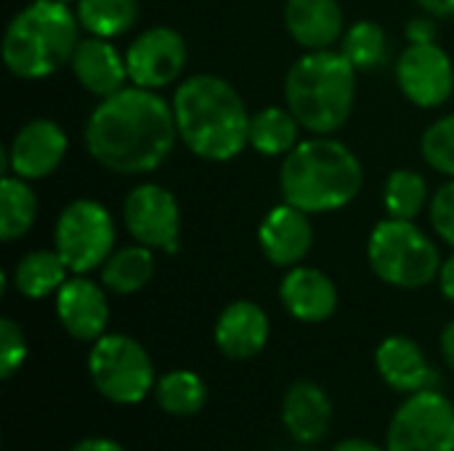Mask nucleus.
I'll return each mask as SVG.
<instances>
[{
	"instance_id": "nucleus-1",
	"label": "nucleus",
	"mask_w": 454,
	"mask_h": 451,
	"mask_svg": "<svg viewBox=\"0 0 454 451\" xmlns=\"http://www.w3.org/2000/svg\"><path fill=\"white\" fill-rule=\"evenodd\" d=\"M88 154L109 173L144 175L173 152L178 128L173 104L157 90L125 85L101 98L82 130Z\"/></svg>"
},
{
	"instance_id": "nucleus-2",
	"label": "nucleus",
	"mask_w": 454,
	"mask_h": 451,
	"mask_svg": "<svg viewBox=\"0 0 454 451\" xmlns=\"http://www.w3.org/2000/svg\"><path fill=\"white\" fill-rule=\"evenodd\" d=\"M178 138L207 162H229L250 146V112L231 82L215 74H192L173 93Z\"/></svg>"
},
{
	"instance_id": "nucleus-3",
	"label": "nucleus",
	"mask_w": 454,
	"mask_h": 451,
	"mask_svg": "<svg viewBox=\"0 0 454 451\" xmlns=\"http://www.w3.org/2000/svg\"><path fill=\"white\" fill-rule=\"evenodd\" d=\"M362 186V162L346 144L330 136L301 141L290 154H285L279 167V191L285 202L309 215L351 205Z\"/></svg>"
},
{
	"instance_id": "nucleus-4",
	"label": "nucleus",
	"mask_w": 454,
	"mask_h": 451,
	"mask_svg": "<svg viewBox=\"0 0 454 451\" xmlns=\"http://www.w3.org/2000/svg\"><path fill=\"white\" fill-rule=\"evenodd\" d=\"M80 19L64 0H32L5 27L3 64L21 80H43L72 61Z\"/></svg>"
},
{
	"instance_id": "nucleus-5",
	"label": "nucleus",
	"mask_w": 454,
	"mask_h": 451,
	"mask_svg": "<svg viewBox=\"0 0 454 451\" xmlns=\"http://www.w3.org/2000/svg\"><path fill=\"white\" fill-rule=\"evenodd\" d=\"M287 109L314 136L335 133L356 101V69L340 51H306L285 77Z\"/></svg>"
},
{
	"instance_id": "nucleus-6",
	"label": "nucleus",
	"mask_w": 454,
	"mask_h": 451,
	"mask_svg": "<svg viewBox=\"0 0 454 451\" xmlns=\"http://www.w3.org/2000/svg\"><path fill=\"white\" fill-rule=\"evenodd\" d=\"M367 260L372 274L399 290H420L439 279L442 255L415 221L386 218L367 239Z\"/></svg>"
},
{
	"instance_id": "nucleus-7",
	"label": "nucleus",
	"mask_w": 454,
	"mask_h": 451,
	"mask_svg": "<svg viewBox=\"0 0 454 451\" xmlns=\"http://www.w3.org/2000/svg\"><path fill=\"white\" fill-rule=\"evenodd\" d=\"M93 388L112 404H138L154 388V367L144 346L128 335H104L88 354Z\"/></svg>"
},
{
	"instance_id": "nucleus-8",
	"label": "nucleus",
	"mask_w": 454,
	"mask_h": 451,
	"mask_svg": "<svg viewBox=\"0 0 454 451\" xmlns=\"http://www.w3.org/2000/svg\"><path fill=\"white\" fill-rule=\"evenodd\" d=\"M114 247V221L96 199L69 202L53 226V250L72 274L101 268Z\"/></svg>"
},
{
	"instance_id": "nucleus-9",
	"label": "nucleus",
	"mask_w": 454,
	"mask_h": 451,
	"mask_svg": "<svg viewBox=\"0 0 454 451\" xmlns=\"http://www.w3.org/2000/svg\"><path fill=\"white\" fill-rule=\"evenodd\" d=\"M388 451H454V404L439 391L410 393L391 417Z\"/></svg>"
},
{
	"instance_id": "nucleus-10",
	"label": "nucleus",
	"mask_w": 454,
	"mask_h": 451,
	"mask_svg": "<svg viewBox=\"0 0 454 451\" xmlns=\"http://www.w3.org/2000/svg\"><path fill=\"white\" fill-rule=\"evenodd\" d=\"M122 218L128 234L152 250L176 253L181 237V207L173 191L160 183H141L136 186L125 205Z\"/></svg>"
},
{
	"instance_id": "nucleus-11",
	"label": "nucleus",
	"mask_w": 454,
	"mask_h": 451,
	"mask_svg": "<svg viewBox=\"0 0 454 451\" xmlns=\"http://www.w3.org/2000/svg\"><path fill=\"white\" fill-rule=\"evenodd\" d=\"M186 61H189V48H186L184 35L162 24L144 29L128 45V53H125L130 85L149 88V90L176 82Z\"/></svg>"
},
{
	"instance_id": "nucleus-12",
	"label": "nucleus",
	"mask_w": 454,
	"mask_h": 451,
	"mask_svg": "<svg viewBox=\"0 0 454 451\" xmlns=\"http://www.w3.org/2000/svg\"><path fill=\"white\" fill-rule=\"evenodd\" d=\"M396 82L415 106H442L454 90L452 58L436 43H410L399 56Z\"/></svg>"
},
{
	"instance_id": "nucleus-13",
	"label": "nucleus",
	"mask_w": 454,
	"mask_h": 451,
	"mask_svg": "<svg viewBox=\"0 0 454 451\" xmlns=\"http://www.w3.org/2000/svg\"><path fill=\"white\" fill-rule=\"evenodd\" d=\"M67 133L53 120H32L13 136L11 146L3 152L5 175L24 181H40L59 170L67 157Z\"/></svg>"
},
{
	"instance_id": "nucleus-14",
	"label": "nucleus",
	"mask_w": 454,
	"mask_h": 451,
	"mask_svg": "<svg viewBox=\"0 0 454 451\" xmlns=\"http://www.w3.org/2000/svg\"><path fill=\"white\" fill-rule=\"evenodd\" d=\"M258 245L271 266H301L314 247V226L309 221V213L287 202L271 207L258 226Z\"/></svg>"
},
{
	"instance_id": "nucleus-15",
	"label": "nucleus",
	"mask_w": 454,
	"mask_h": 451,
	"mask_svg": "<svg viewBox=\"0 0 454 451\" xmlns=\"http://www.w3.org/2000/svg\"><path fill=\"white\" fill-rule=\"evenodd\" d=\"M101 287L104 284H96L82 274H74L56 292V316L69 338L80 343H96L106 335L109 303Z\"/></svg>"
},
{
	"instance_id": "nucleus-16",
	"label": "nucleus",
	"mask_w": 454,
	"mask_h": 451,
	"mask_svg": "<svg viewBox=\"0 0 454 451\" xmlns=\"http://www.w3.org/2000/svg\"><path fill=\"white\" fill-rule=\"evenodd\" d=\"M279 300L293 319L322 324L338 311V287L319 268L293 266L279 284Z\"/></svg>"
},
{
	"instance_id": "nucleus-17",
	"label": "nucleus",
	"mask_w": 454,
	"mask_h": 451,
	"mask_svg": "<svg viewBox=\"0 0 454 451\" xmlns=\"http://www.w3.org/2000/svg\"><path fill=\"white\" fill-rule=\"evenodd\" d=\"M215 346L226 359L245 362L258 356L269 340V316L253 300H234L229 303L213 330Z\"/></svg>"
},
{
	"instance_id": "nucleus-18",
	"label": "nucleus",
	"mask_w": 454,
	"mask_h": 451,
	"mask_svg": "<svg viewBox=\"0 0 454 451\" xmlns=\"http://www.w3.org/2000/svg\"><path fill=\"white\" fill-rule=\"evenodd\" d=\"M69 66H72L77 82L98 98L117 93L125 88V82H130L125 56L106 37L90 35V37L80 40V45L72 53Z\"/></svg>"
},
{
	"instance_id": "nucleus-19",
	"label": "nucleus",
	"mask_w": 454,
	"mask_h": 451,
	"mask_svg": "<svg viewBox=\"0 0 454 451\" xmlns=\"http://www.w3.org/2000/svg\"><path fill=\"white\" fill-rule=\"evenodd\" d=\"M375 369L388 388L407 396L431 388L436 380V372L431 369L420 346L404 335H391L378 346Z\"/></svg>"
},
{
	"instance_id": "nucleus-20",
	"label": "nucleus",
	"mask_w": 454,
	"mask_h": 451,
	"mask_svg": "<svg viewBox=\"0 0 454 451\" xmlns=\"http://www.w3.org/2000/svg\"><path fill=\"white\" fill-rule=\"evenodd\" d=\"M285 27L306 51H327L343 37V8L338 0H287Z\"/></svg>"
},
{
	"instance_id": "nucleus-21",
	"label": "nucleus",
	"mask_w": 454,
	"mask_h": 451,
	"mask_svg": "<svg viewBox=\"0 0 454 451\" xmlns=\"http://www.w3.org/2000/svg\"><path fill=\"white\" fill-rule=\"evenodd\" d=\"M282 423L298 444L322 441L333 423L330 396L309 380L290 385L282 401Z\"/></svg>"
},
{
	"instance_id": "nucleus-22",
	"label": "nucleus",
	"mask_w": 454,
	"mask_h": 451,
	"mask_svg": "<svg viewBox=\"0 0 454 451\" xmlns=\"http://www.w3.org/2000/svg\"><path fill=\"white\" fill-rule=\"evenodd\" d=\"M69 274L72 271L67 268V263L61 260L56 250H35L16 263L11 282L24 298L40 300V298L56 295L61 284L69 279Z\"/></svg>"
},
{
	"instance_id": "nucleus-23",
	"label": "nucleus",
	"mask_w": 454,
	"mask_h": 451,
	"mask_svg": "<svg viewBox=\"0 0 454 451\" xmlns=\"http://www.w3.org/2000/svg\"><path fill=\"white\" fill-rule=\"evenodd\" d=\"M301 122L290 109L282 106H263L250 117V146L263 157H285L301 141Z\"/></svg>"
},
{
	"instance_id": "nucleus-24",
	"label": "nucleus",
	"mask_w": 454,
	"mask_h": 451,
	"mask_svg": "<svg viewBox=\"0 0 454 451\" xmlns=\"http://www.w3.org/2000/svg\"><path fill=\"white\" fill-rule=\"evenodd\" d=\"M154 276V250L144 245L122 247L101 266V284L114 295H133Z\"/></svg>"
},
{
	"instance_id": "nucleus-25",
	"label": "nucleus",
	"mask_w": 454,
	"mask_h": 451,
	"mask_svg": "<svg viewBox=\"0 0 454 451\" xmlns=\"http://www.w3.org/2000/svg\"><path fill=\"white\" fill-rule=\"evenodd\" d=\"M37 218V197L29 181L16 175H3L0 181V239L16 242L21 239Z\"/></svg>"
},
{
	"instance_id": "nucleus-26",
	"label": "nucleus",
	"mask_w": 454,
	"mask_h": 451,
	"mask_svg": "<svg viewBox=\"0 0 454 451\" xmlns=\"http://www.w3.org/2000/svg\"><path fill=\"white\" fill-rule=\"evenodd\" d=\"M80 27L93 37H120L138 21V0H77Z\"/></svg>"
},
{
	"instance_id": "nucleus-27",
	"label": "nucleus",
	"mask_w": 454,
	"mask_h": 451,
	"mask_svg": "<svg viewBox=\"0 0 454 451\" xmlns=\"http://www.w3.org/2000/svg\"><path fill=\"white\" fill-rule=\"evenodd\" d=\"M154 399L162 412H168L173 417H192L205 407L207 385L192 369H173L157 380Z\"/></svg>"
},
{
	"instance_id": "nucleus-28",
	"label": "nucleus",
	"mask_w": 454,
	"mask_h": 451,
	"mask_svg": "<svg viewBox=\"0 0 454 451\" xmlns=\"http://www.w3.org/2000/svg\"><path fill=\"white\" fill-rule=\"evenodd\" d=\"M388 218L415 221L428 205V181L418 170H394L383 189Z\"/></svg>"
},
{
	"instance_id": "nucleus-29",
	"label": "nucleus",
	"mask_w": 454,
	"mask_h": 451,
	"mask_svg": "<svg viewBox=\"0 0 454 451\" xmlns=\"http://www.w3.org/2000/svg\"><path fill=\"white\" fill-rule=\"evenodd\" d=\"M340 53L354 64L356 72H370L386 58V32L378 21H356L340 37Z\"/></svg>"
},
{
	"instance_id": "nucleus-30",
	"label": "nucleus",
	"mask_w": 454,
	"mask_h": 451,
	"mask_svg": "<svg viewBox=\"0 0 454 451\" xmlns=\"http://www.w3.org/2000/svg\"><path fill=\"white\" fill-rule=\"evenodd\" d=\"M423 159L442 175L454 178V114L436 120L420 138Z\"/></svg>"
},
{
	"instance_id": "nucleus-31",
	"label": "nucleus",
	"mask_w": 454,
	"mask_h": 451,
	"mask_svg": "<svg viewBox=\"0 0 454 451\" xmlns=\"http://www.w3.org/2000/svg\"><path fill=\"white\" fill-rule=\"evenodd\" d=\"M27 359V338L24 330L13 319L0 322V377L11 380Z\"/></svg>"
},
{
	"instance_id": "nucleus-32",
	"label": "nucleus",
	"mask_w": 454,
	"mask_h": 451,
	"mask_svg": "<svg viewBox=\"0 0 454 451\" xmlns=\"http://www.w3.org/2000/svg\"><path fill=\"white\" fill-rule=\"evenodd\" d=\"M431 226L450 247H454V178L431 197Z\"/></svg>"
},
{
	"instance_id": "nucleus-33",
	"label": "nucleus",
	"mask_w": 454,
	"mask_h": 451,
	"mask_svg": "<svg viewBox=\"0 0 454 451\" xmlns=\"http://www.w3.org/2000/svg\"><path fill=\"white\" fill-rule=\"evenodd\" d=\"M407 37L410 43H436V27L431 19H415L407 27Z\"/></svg>"
},
{
	"instance_id": "nucleus-34",
	"label": "nucleus",
	"mask_w": 454,
	"mask_h": 451,
	"mask_svg": "<svg viewBox=\"0 0 454 451\" xmlns=\"http://www.w3.org/2000/svg\"><path fill=\"white\" fill-rule=\"evenodd\" d=\"M439 287H442V295L454 303V253L439 268Z\"/></svg>"
},
{
	"instance_id": "nucleus-35",
	"label": "nucleus",
	"mask_w": 454,
	"mask_h": 451,
	"mask_svg": "<svg viewBox=\"0 0 454 451\" xmlns=\"http://www.w3.org/2000/svg\"><path fill=\"white\" fill-rule=\"evenodd\" d=\"M72 451H125L117 441H112V439H82V441H77Z\"/></svg>"
},
{
	"instance_id": "nucleus-36",
	"label": "nucleus",
	"mask_w": 454,
	"mask_h": 451,
	"mask_svg": "<svg viewBox=\"0 0 454 451\" xmlns=\"http://www.w3.org/2000/svg\"><path fill=\"white\" fill-rule=\"evenodd\" d=\"M333 451H388V449H383V447H378L375 441H367V439H346V441H340V444H338Z\"/></svg>"
},
{
	"instance_id": "nucleus-37",
	"label": "nucleus",
	"mask_w": 454,
	"mask_h": 451,
	"mask_svg": "<svg viewBox=\"0 0 454 451\" xmlns=\"http://www.w3.org/2000/svg\"><path fill=\"white\" fill-rule=\"evenodd\" d=\"M442 354H444L447 367L454 372V322H450L442 332Z\"/></svg>"
},
{
	"instance_id": "nucleus-38",
	"label": "nucleus",
	"mask_w": 454,
	"mask_h": 451,
	"mask_svg": "<svg viewBox=\"0 0 454 451\" xmlns=\"http://www.w3.org/2000/svg\"><path fill=\"white\" fill-rule=\"evenodd\" d=\"M431 16H454V0H418Z\"/></svg>"
},
{
	"instance_id": "nucleus-39",
	"label": "nucleus",
	"mask_w": 454,
	"mask_h": 451,
	"mask_svg": "<svg viewBox=\"0 0 454 451\" xmlns=\"http://www.w3.org/2000/svg\"><path fill=\"white\" fill-rule=\"evenodd\" d=\"M64 3H77V0H64Z\"/></svg>"
}]
</instances>
